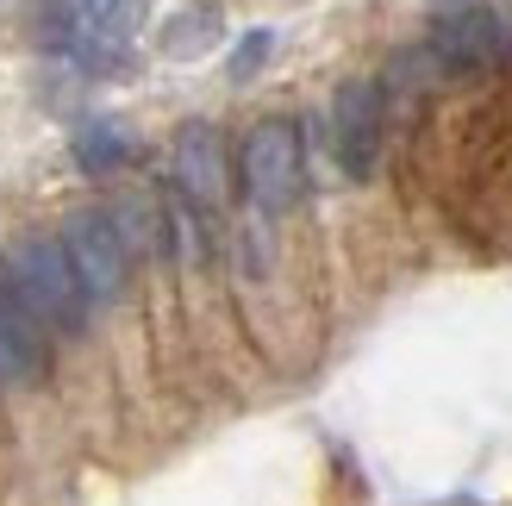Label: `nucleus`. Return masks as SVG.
Returning a JSON list of instances; mask_svg holds the SVG:
<instances>
[{
    "instance_id": "nucleus-1",
    "label": "nucleus",
    "mask_w": 512,
    "mask_h": 506,
    "mask_svg": "<svg viewBox=\"0 0 512 506\" xmlns=\"http://www.w3.org/2000/svg\"><path fill=\"white\" fill-rule=\"evenodd\" d=\"M300 169H306V150H300L294 119H263L244 138V194L256 213H269V219L288 213L300 194Z\"/></svg>"
},
{
    "instance_id": "nucleus-2",
    "label": "nucleus",
    "mask_w": 512,
    "mask_h": 506,
    "mask_svg": "<svg viewBox=\"0 0 512 506\" xmlns=\"http://www.w3.org/2000/svg\"><path fill=\"white\" fill-rule=\"evenodd\" d=\"M7 282L19 288V300H25L38 319L63 325V332H75V325H82V307H88V300H82V288H75V275H69L63 244H50V238H19L13 257H7Z\"/></svg>"
},
{
    "instance_id": "nucleus-3",
    "label": "nucleus",
    "mask_w": 512,
    "mask_h": 506,
    "mask_svg": "<svg viewBox=\"0 0 512 506\" xmlns=\"http://www.w3.org/2000/svg\"><path fill=\"white\" fill-rule=\"evenodd\" d=\"M57 244L69 257V275H75V288H82V300L100 307V300H113L125 288V238L107 213H75Z\"/></svg>"
},
{
    "instance_id": "nucleus-4",
    "label": "nucleus",
    "mask_w": 512,
    "mask_h": 506,
    "mask_svg": "<svg viewBox=\"0 0 512 506\" xmlns=\"http://www.w3.org/2000/svg\"><path fill=\"white\" fill-rule=\"evenodd\" d=\"M331 150H338V169L350 182H369L375 175V157H381V88L369 75L338 88L331 100Z\"/></svg>"
},
{
    "instance_id": "nucleus-5",
    "label": "nucleus",
    "mask_w": 512,
    "mask_h": 506,
    "mask_svg": "<svg viewBox=\"0 0 512 506\" xmlns=\"http://www.w3.org/2000/svg\"><path fill=\"white\" fill-rule=\"evenodd\" d=\"M175 188L188 194V207L213 213L225 200V150H219V132L207 119L182 125V138H175Z\"/></svg>"
},
{
    "instance_id": "nucleus-6",
    "label": "nucleus",
    "mask_w": 512,
    "mask_h": 506,
    "mask_svg": "<svg viewBox=\"0 0 512 506\" xmlns=\"http://www.w3.org/2000/svg\"><path fill=\"white\" fill-rule=\"evenodd\" d=\"M38 313L19 300V288L0 275V382H38L44 375V332Z\"/></svg>"
},
{
    "instance_id": "nucleus-7",
    "label": "nucleus",
    "mask_w": 512,
    "mask_h": 506,
    "mask_svg": "<svg viewBox=\"0 0 512 506\" xmlns=\"http://www.w3.org/2000/svg\"><path fill=\"white\" fill-rule=\"evenodd\" d=\"M431 57H438L444 69H488L500 57V19L494 13H444L438 32H431Z\"/></svg>"
},
{
    "instance_id": "nucleus-8",
    "label": "nucleus",
    "mask_w": 512,
    "mask_h": 506,
    "mask_svg": "<svg viewBox=\"0 0 512 506\" xmlns=\"http://www.w3.org/2000/svg\"><path fill=\"white\" fill-rule=\"evenodd\" d=\"M225 38V13L219 7H182L163 25V57L188 63V57H207V50Z\"/></svg>"
},
{
    "instance_id": "nucleus-9",
    "label": "nucleus",
    "mask_w": 512,
    "mask_h": 506,
    "mask_svg": "<svg viewBox=\"0 0 512 506\" xmlns=\"http://www.w3.org/2000/svg\"><path fill=\"white\" fill-rule=\"evenodd\" d=\"M125 157H132V132H125L119 119H88V125H75V163H82L88 175H107V169H119Z\"/></svg>"
},
{
    "instance_id": "nucleus-10",
    "label": "nucleus",
    "mask_w": 512,
    "mask_h": 506,
    "mask_svg": "<svg viewBox=\"0 0 512 506\" xmlns=\"http://www.w3.org/2000/svg\"><path fill=\"white\" fill-rule=\"evenodd\" d=\"M275 50V38L269 32H244V44L232 50V63H225V75H232V82H250L256 69H263V57Z\"/></svg>"
},
{
    "instance_id": "nucleus-11",
    "label": "nucleus",
    "mask_w": 512,
    "mask_h": 506,
    "mask_svg": "<svg viewBox=\"0 0 512 506\" xmlns=\"http://www.w3.org/2000/svg\"><path fill=\"white\" fill-rule=\"evenodd\" d=\"M431 7H456V0H431Z\"/></svg>"
}]
</instances>
